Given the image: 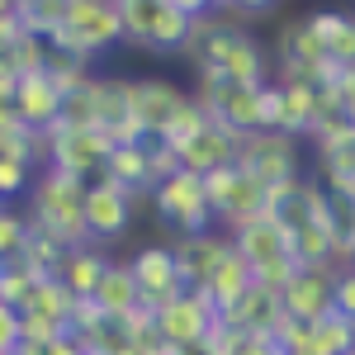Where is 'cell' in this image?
I'll use <instances>...</instances> for the list:
<instances>
[{"label":"cell","instance_id":"17","mask_svg":"<svg viewBox=\"0 0 355 355\" xmlns=\"http://www.w3.org/2000/svg\"><path fill=\"white\" fill-rule=\"evenodd\" d=\"M204 10L209 5H199V0H157V24H152V38H147V53L157 57L185 53Z\"/></svg>","mask_w":355,"mask_h":355},{"label":"cell","instance_id":"36","mask_svg":"<svg viewBox=\"0 0 355 355\" xmlns=\"http://www.w3.org/2000/svg\"><path fill=\"white\" fill-rule=\"evenodd\" d=\"M256 119H261V133H284V90H279V81L256 90Z\"/></svg>","mask_w":355,"mask_h":355},{"label":"cell","instance_id":"24","mask_svg":"<svg viewBox=\"0 0 355 355\" xmlns=\"http://www.w3.org/2000/svg\"><path fill=\"white\" fill-rule=\"evenodd\" d=\"M95 303H100V313L114 318V322H123V318H133L137 308H142V289H137V275L128 261H114L105 279H100V289H95Z\"/></svg>","mask_w":355,"mask_h":355},{"label":"cell","instance_id":"28","mask_svg":"<svg viewBox=\"0 0 355 355\" xmlns=\"http://www.w3.org/2000/svg\"><path fill=\"white\" fill-rule=\"evenodd\" d=\"M24 313H43V318H53V322H62V327L71 331L76 299L67 294V284H62V279H38V289H33V299H28Z\"/></svg>","mask_w":355,"mask_h":355},{"label":"cell","instance_id":"15","mask_svg":"<svg viewBox=\"0 0 355 355\" xmlns=\"http://www.w3.org/2000/svg\"><path fill=\"white\" fill-rule=\"evenodd\" d=\"M194 100H199V110L209 114L214 123H223L227 133H237V137L261 133V119H256V90H246V85L199 81Z\"/></svg>","mask_w":355,"mask_h":355},{"label":"cell","instance_id":"43","mask_svg":"<svg viewBox=\"0 0 355 355\" xmlns=\"http://www.w3.org/2000/svg\"><path fill=\"white\" fill-rule=\"evenodd\" d=\"M341 119H346V123H355V71H346V76H341Z\"/></svg>","mask_w":355,"mask_h":355},{"label":"cell","instance_id":"4","mask_svg":"<svg viewBox=\"0 0 355 355\" xmlns=\"http://www.w3.org/2000/svg\"><path fill=\"white\" fill-rule=\"evenodd\" d=\"M275 67H279V81H313V85H341V67H331L318 33L308 28V19H284L275 28Z\"/></svg>","mask_w":355,"mask_h":355},{"label":"cell","instance_id":"39","mask_svg":"<svg viewBox=\"0 0 355 355\" xmlns=\"http://www.w3.org/2000/svg\"><path fill=\"white\" fill-rule=\"evenodd\" d=\"M147 166H152V180H157V185L185 171V166H180V152H175L171 142H147Z\"/></svg>","mask_w":355,"mask_h":355},{"label":"cell","instance_id":"50","mask_svg":"<svg viewBox=\"0 0 355 355\" xmlns=\"http://www.w3.org/2000/svg\"><path fill=\"white\" fill-rule=\"evenodd\" d=\"M0 57H5V43H0Z\"/></svg>","mask_w":355,"mask_h":355},{"label":"cell","instance_id":"25","mask_svg":"<svg viewBox=\"0 0 355 355\" xmlns=\"http://www.w3.org/2000/svg\"><path fill=\"white\" fill-rule=\"evenodd\" d=\"M251 284H256V275H251V266H246L242 256H237V251L227 246V256L218 261V270L209 275V284H204L199 294H209V303L218 308V318H223V313H227L232 303L242 299V294L251 289Z\"/></svg>","mask_w":355,"mask_h":355},{"label":"cell","instance_id":"6","mask_svg":"<svg viewBox=\"0 0 355 355\" xmlns=\"http://www.w3.org/2000/svg\"><path fill=\"white\" fill-rule=\"evenodd\" d=\"M110 152H114V137L95 133V128H53V133L38 137L43 166L67 171V175H81V180H100Z\"/></svg>","mask_w":355,"mask_h":355},{"label":"cell","instance_id":"27","mask_svg":"<svg viewBox=\"0 0 355 355\" xmlns=\"http://www.w3.org/2000/svg\"><path fill=\"white\" fill-rule=\"evenodd\" d=\"M48 53H53V43H48V38H33V33H24L15 48H5V57H0V76H10V81L38 76V71L48 67Z\"/></svg>","mask_w":355,"mask_h":355},{"label":"cell","instance_id":"44","mask_svg":"<svg viewBox=\"0 0 355 355\" xmlns=\"http://www.w3.org/2000/svg\"><path fill=\"white\" fill-rule=\"evenodd\" d=\"M43 355H90L81 346V341H76V336H71V331H67V336H62V341H53V346H48V351Z\"/></svg>","mask_w":355,"mask_h":355},{"label":"cell","instance_id":"37","mask_svg":"<svg viewBox=\"0 0 355 355\" xmlns=\"http://www.w3.org/2000/svg\"><path fill=\"white\" fill-rule=\"evenodd\" d=\"M204 123H209V114L199 110V100L190 95V105H185V110L175 114V123L166 128V137H162V142H171V147L180 152V147H185L190 137H199V133H204Z\"/></svg>","mask_w":355,"mask_h":355},{"label":"cell","instance_id":"1","mask_svg":"<svg viewBox=\"0 0 355 355\" xmlns=\"http://www.w3.org/2000/svg\"><path fill=\"white\" fill-rule=\"evenodd\" d=\"M185 57L194 62V76L199 81L246 85V90L270 85V48L246 24H227L218 10H204L199 15Z\"/></svg>","mask_w":355,"mask_h":355},{"label":"cell","instance_id":"46","mask_svg":"<svg viewBox=\"0 0 355 355\" xmlns=\"http://www.w3.org/2000/svg\"><path fill=\"white\" fill-rule=\"evenodd\" d=\"M284 355H322V351H313V336H308V346H299V351H284Z\"/></svg>","mask_w":355,"mask_h":355},{"label":"cell","instance_id":"10","mask_svg":"<svg viewBox=\"0 0 355 355\" xmlns=\"http://www.w3.org/2000/svg\"><path fill=\"white\" fill-rule=\"evenodd\" d=\"M133 209H137V194L119 190L114 180H90L85 185V237L95 246L119 242L128 227H133Z\"/></svg>","mask_w":355,"mask_h":355},{"label":"cell","instance_id":"20","mask_svg":"<svg viewBox=\"0 0 355 355\" xmlns=\"http://www.w3.org/2000/svg\"><path fill=\"white\" fill-rule=\"evenodd\" d=\"M223 322H232L242 336H275V327L284 322V299L266 284H251L242 299L223 313Z\"/></svg>","mask_w":355,"mask_h":355},{"label":"cell","instance_id":"8","mask_svg":"<svg viewBox=\"0 0 355 355\" xmlns=\"http://www.w3.org/2000/svg\"><path fill=\"white\" fill-rule=\"evenodd\" d=\"M190 105V90H180L166 76H142V81H128V110H133V123L142 128L147 142H162L166 128L175 123V114Z\"/></svg>","mask_w":355,"mask_h":355},{"label":"cell","instance_id":"31","mask_svg":"<svg viewBox=\"0 0 355 355\" xmlns=\"http://www.w3.org/2000/svg\"><path fill=\"white\" fill-rule=\"evenodd\" d=\"M43 71L53 76V85L62 90V95H71V90H81V85L90 81V57H76V53H67V48H53Z\"/></svg>","mask_w":355,"mask_h":355},{"label":"cell","instance_id":"41","mask_svg":"<svg viewBox=\"0 0 355 355\" xmlns=\"http://www.w3.org/2000/svg\"><path fill=\"white\" fill-rule=\"evenodd\" d=\"M331 308L355 322V266H341V270H336V303H331Z\"/></svg>","mask_w":355,"mask_h":355},{"label":"cell","instance_id":"13","mask_svg":"<svg viewBox=\"0 0 355 355\" xmlns=\"http://www.w3.org/2000/svg\"><path fill=\"white\" fill-rule=\"evenodd\" d=\"M227 242L251 266V275H261L266 266H279V261L294 256V237H289V227L275 218V214H261V218L242 223L237 232H227Z\"/></svg>","mask_w":355,"mask_h":355},{"label":"cell","instance_id":"5","mask_svg":"<svg viewBox=\"0 0 355 355\" xmlns=\"http://www.w3.org/2000/svg\"><path fill=\"white\" fill-rule=\"evenodd\" d=\"M152 209H157V218H162L175 237L214 232V223H218L209 194H204V175H194V171H180V175L162 180V185L152 190Z\"/></svg>","mask_w":355,"mask_h":355},{"label":"cell","instance_id":"11","mask_svg":"<svg viewBox=\"0 0 355 355\" xmlns=\"http://www.w3.org/2000/svg\"><path fill=\"white\" fill-rule=\"evenodd\" d=\"M336 270L341 266H299V275L284 284V318H294V322H322V318H331L336 308Z\"/></svg>","mask_w":355,"mask_h":355},{"label":"cell","instance_id":"18","mask_svg":"<svg viewBox=\"0 0 355 355\" xmlns=\"http://www.w3.org/2000/svg\"><path fill=\"white\" fill-rule=\"evenodd\" d=\"M227 232H199V237H175L171 251H175V266H180V284L185 289H204L209 275L218 270V261L227 256Z\"/></svg>","mask_w":355,"mask_h":355},{"label":"cell","instance_id":"48","mask_svg":"<svg viewBox=\"0 0 355 355\" xmlns=\"http://www.w3.org/2000/svg\"><path fill=\"white\" fill-rule=\"evenodd\" d=\"M5 10H10V0H0V15H5Z\"/></svg>","mask_w":355,"mask_h":355},{"label":"cell","instance_id":"51","mask_svg":"<svg viewBox=\"0 0 355 355\" xmlns=\"http://www.w3.org/2000/svg\"><path fill=\"white\" fill-rule=\"evenodd\" d=\"M351 266H355V256H351Z\"/></svg>","mask_w":355,"mask_h":355},{"label":"cell","instance_id":"35","mask_svg":"<svg viewBox=\"0 0 355 355\" xmlns=\"http://www.w3.org/2000/svg\"><path fill=\"white\" fill-rule=\"evenodd\" d=\"M24 242H28V218L15 214V209H5V214H0V266L19 261Z\"/></svg>","mask_w":355,"mask_h":355},{"label":"cell","instance_id":"9","mask_svg":"<svg viewBox=\"0 0 355 355\" xmlns=\"http://www.w3.org/2000/svg\"><path fill=\"white\" fill-rule=\"evenodd\" d=\"M237 166L256 185H284V180H299V137L289 133H251L242 137V152H237Z\"/></svg>","mask_w":355,"mask_h":355},{"label":"cell","instance_id":"12","mask_svg":"<svg viewBox=\"0 0 355 355\" xmlns=\"http://www.w3.org/2000/svg\"><path fill=\"white\" fill-rule=\"evenodd\" d=\"M152 318H157V331H162L166 341H171L175 351H185V346L209 341V331H214V322H218V308L209 303V294L185 289L180 299H171L166 308H157Z\"/></svg>","mask_w":355,"mask_h":355},{"label":"cell","instance_id":"42","mask_svg":"<svg viewBox=\"0 0 355 355\" xmlns=\"http://www.w3.org/2000/svg\"><path fill=\"white\" fill-rule=\"evenodd\" d=\"M237 355H284V351H279V341H275V336H246Z\"/></svg>","mask_w":355,"mask_h":355},{"label":"cell","instance_id":"47","mask_svg":"<svg viewBox=\"0 0 355 355\" xmlns=\"http://www.w3.org/2000/svg\"><path fill=\"white\" fill-rule=\"evenodd\" d=\"M15 355H43V351H38V346H19Z\"/></svg>","mask_w":355,"mask_h":355},{"label":"cell","instance_id":"7","mask_svg":"<svg viewBox=\"0 0 355 355\" xmlns=\"http://www.w3.org/2000/svg\"><path fill=\"white\" fill-rule=\"evenodd\" d=\"M204 194H209V204H214V218H218L227 232H237L242 223L270 214L266 185H256L242 166H223L214 175H204Z\"/></svg>","mask_w":355,"mask_h":355},{"label":"cell","instance_id":"26","mask_svg":"<svg viewBox=\"0 0 355 355\" xmlns=\"http://www.w3.org/2000/svg\"><path fill=\"white\" fill-rule=\"evenodd\" d=\"M284 90V133L313 137L318 133V85L313 81H279Z\"/></svg>","mask_w":355,"mask_h":355},{"label":"cell","instance_id":"38","mask_svg":"<svg viewBox=\"0 0 355 355\" xmlns=\"http://www.w3.org/2000/svg\"><path fill=\"white\" fill-rule=\"evenodd\" d=\"M19 331H24V346H38V351H48L53 341L67 336V327L53 322V318H43V313H19Z\"/></svg>","mask_w":355,"mask_h":355},{"label":"cell","instance_id":"29","mask_svg":"<svg viewBox=\"0 0 355 355\" xmlns=\"http://www.w3.org/2000/svg\"><path fill=\"white\" fill-rule=\"evenodd\" d=\"M119 24H123V43L147 53V38L157 24V0H119Z\"/></svg>","mask_w":355,"mask_h":355},{"label":"cell","instance_id":"16","mask_svg":"<svg viewBox=\"0 0 355 355\" xmlns=\"http://www.w3.org/2000/svg\"><path fill=\"white\" fill-rule=\"evenodd\" d=\"M62 105H67V95L53 85V76H48V71L24 76V81L15 85V114H19V123H24L33 137L53 133L57 123H62Z\"/></svg>","mask_w":355,"mask_h":355},{"label":"cell","instance_id":"23","mask_svg":"<svg viewBox=\"0 0 355 355\" xmlns=\"http://www.w3.org/2000/svg\"><path fill=\"white\" fill-rule=\"evenodd\" d=\"M105 180H114L119 190L128 194H147L152 199V190H157V180H152V166H147V142H119L110 152V162H105Z\"/></svg>","mask_w":355,"mask_h":355},{"label":"cell","instance_id":"49","mask_svg":"<svg viewBox=\"0 0 355 355\" xmlns=\"http://www.w3.org/2000/svg\"><path fill=\"white\" fill-rule=\"evenodd\" d=\"M5 209H10V204H0V214H5Z\"/></svg>","mask_w":355,"mask_h":355},{"label":"cell","instance_id":"40","mask_svg":"<svg viewBox=\"0 0 355 355\" xmlns=\"http://www.w3.org/2000/svg\"><path fill=\"white\" fill-rule=\"evenodd\" d=\"M24 346V331H19V308L0 303V355H15Z\"/></svg>","mask_w":355,"mask_h":355},{"label":"cell","instance_id":"3","mask_svg":"<svg viewBox=\"0 0 355 355\" xmlns=\"http://www.w3.org/2000/svg\"><path fill=\"white\" fill-rule=\"evenodd\" d=\"M48 43L95 62L100 53H110L114 43H123L119 0H67V15H62V24Z\"/></svg>","mask_w":355,"mask_h":355},{"label":"cell","instance_id":"2","mask_svg":"<svg viewBox=\"0 0 355 355\" xmlns=\"http://www.w3.org/2000/svg\"><path fill=\"white\" fill-rule=\"evenodd\" d=\"M85 185L81 175H67V171H53L43 166L33 190H28V227L62 242L67 251L71 246H85Z\"/></svg>","mask_w":355,"mask_h":355},{"label":"cell","instance_id":"19","mask_svg":"<svg viewBox=\"0 0 355 355\" xmlns=\"http://www.w3.org/2000/svg\"><path fill=\"white\" fill-rule=\"evenodd\" d=\"M237 152H242V137L227 133L223 123H204V133L190 137L185 147H180V166L185 171H194V175H214V171H223V166H237Z\"/></svg>","mask_w":355,"mask_h":355},{"label":"cell","instance_id":"14","mask_svg":"<svg viewBox=\"0 0 355 355\" xmlns=\"http://www.w3.org/2000/svg\"><path fill=\"white\" fill-rule=\"evenodd\" d=\"M133 275H137V289H142V308H166L171 299H180L185 294V284H180V266H175V251L171 242H152L142 246L133 261Z\"/></svg>","mask_w":355,"mask_h":355},{"label":"cell","instance_id":"34","mask_svg":"<svg viewBox=\"0 0 355 355\" xmlns=\"http://www.w3.org/2000/svg\"><path fill=\"white\" fill-rule=\"evenodd\" d=\"M33 289H38V275L28 270L24 261H10V266H5V279H0V303H10V308L24 313L28 299H33Z\"/></svg>","mask_w":355,"mask_h":355},{"label":"cell","instance_id":"33","mask_svg":"<svg viewBox=\"0 0 355 355\" xmlns=\"http://www.w3.org/2000/svg\"><path fill=\"white\" fill-rule=\"evenodd\" d=\"M38 162H28V157H0V204H10V199H24L33 190V180H38Z\"/></svg>","mask_w":355,"mask_h":355},{"label":"cell","instance_id":"45","mask_svg":"<svg viewBox=\"0 0 355 355\" xmlns=\"http://www.w3.org/2000/svg\"><path fill=\"white\" fill-rule=\"evenodd\" d=\"M175 355H214V351H209V346L199 341V346H185V351H175Z\"/></svg>","mask_w":355,"mask_h":355},{"label":"cell","instance_id":"22","mask_svg":"<svg viewBox=\"0 0 355 355\" xmlns=\"http://www.w3.org/2000/svg\"><path fill=\"white\" fill-rule=\"evenodd\" d=\"M110 266H114V261L100 251V246L85 242V246H71V251H67V261H62L57 279L67 284L71 299H95V289H100V279H105Z\"/></svg>","mask_w":355,"mask_h":355},{"label":"cell","instance_id":"21","mask_svg":"<svg viewBox=\"0 0 355 355\" xmlns=\"http://www.w3.org/2000/svg\"><path fill=\"white\" fill-rule=\"evenodd\" d=\"M303 19L318 33V43H322V53H327L331 67L355 71V15H346V10H313V15H303Z\"/></svg>","mask_w":355,"mask_h":355},{"label":"cell","instance_id":"30","mask_svg":"<svg viewBox=\"0 0 355 355\" xmlns=\"http://www.w3.org/2000/svg\"><path fill=\"white\" fill-rule=\"evenodd\" d=\"M313 351L322 355H355V322L331 313L322 322H313Z\"/></svg>","mask_w":355,"mask_h":355},{"label":"cell","instance_id":"32","mask_svg":"<svg viewBox=\"0 0 355 355\" xmlns=\"http://www.w3.org/2000/svg\"><path fill=\"white\" fill-rule=\"evenodd\" d=\"M15 10H19V19L33 38H53L62 15H67V0H19Z\"/></svg>","mask_w":355,"mask_h":355}]
</instances>
